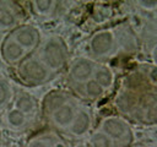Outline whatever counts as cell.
Segmentation results:
<instances>
[{
    "mask_svg": "<svg viewBox=\"0 0 157 147\" xmlns=\"http://www.w3.org/2000/svg\"><path fill=\"white\" fill-rule=\"evenodd\" d=\"M17 75L20 80L29 86H39L48 82L53 72L42 62L38 56L25 58L17 66Z\"/></svg>",
    "mask_w": 157,
    "mask_h": 147,
    "instance_id": "cell-2",
    "label": "cell"
},
{
    "mask_svg": "<svg viewBox=\"0 0 157 147\" xmlns=\"http://www.w3.org/2000/svg\"><path fill=\"white\" fill-rule=\"evenodd\" d=\"M135 1L139 5V7L144 10L151 11V10L157 9V0H135Z\"/></svg>",
    "mask_w": 157,
    "mask_h": 147,
    "instance_id": "cell-20",
    "label": "cell"
},
{
    "mask_svg": "<svg viewBox=\"0 0 157 147\" xmlns=\"http://www.w3.org/2000/svg\"><path fill=\"white\" fill-rule=\"evenodd\" d=\"M53 147H66L61 141H58V140H55V142H54V145H53Z\"/></svg>",
    "mask_w": 157,
    "mask_h": 147,
    "instance_id": "cell-22",
    "label": "cell"
},
{
    "mask_svg": "<svg viewBox=\"0 0 157 147\" xmlns=\"http://www.w3.org/2000/svg\"><path fill=\"white\" fill-rule=\"evenodd\" d=\"M92 78L105 91V89H109L113 86L114 74H113V71L108 66H105V65H97Z\"/></svg>",
    "mask_w": 157,
    "mask_h": 147,
    "instance_id": "cell-13",
    "label": "cell"
},
{
    "mask_svg": "<svg viewBox=\"0 0 157 147\" xmlns=\"http://www.w3.org/2000/svg\"><path fill=\"white\" fill-rule=\"evenodd\" d=\"M9 36L15 39L27 53L34 50L40 43V32L32 24L16 26Z\"/></svg>",
    "mask_w": 157,
    "mask_h": 147,
    "instance_id": "cell-5",
    "label": "cell"
},
{
    "mask_svg": "<svg viewBox=\"0 0 157 147\" xmlns=\"http://www.w3.org/2000/svg\"><path fill=\"white\" fill-rule=\"evenodd\" d=\"M82 91H83V94L88 99H98L103 96V92H104V89L93 78L86 81L82 85Z\"/></svg>",
    "mask_w": 157,
    "mask_h": 147,
    "instance_id": "cell-17",
    "label": "cell"
},
{
    "mask_svg": "<svg viewBox=\"0 0 157 147\" xmlns=\"http://www.w3.org/2000/svg\"><path fill=\"white\" fill-rule=\"evenodd\" d=\"M5 123L6 125L12 129V130H21L27 125V119L28 116L26 114H23L22 111H20L18 109H16L15 107L12 108H7L5 111Z\"/></svg>",
    "mask_w": 157,
    "mask_h": 147,
    "instance_id": "cell-12",
    "label": "cell"
},
{
    "mask_svg": "<svg viewBox=\"0 0 157 147\" xmlns=\"http://www.w3.org/2000/svg\"><path fill=\"white\" fill-rule=\"evenodd\" d=\"M17 24V16L15 11L5 2L0 1V32H11Z\"/></svg>",
    "mask_w": 157,
    "mask_h": 147,
    "instance_id": "cell-11",
    "label": "cell"
},
{
    "mask_svg": "<svg viewBox=\"0 0 157 147\" xmlns=\"http://www.w3.org/2000/svg\"><path fill=\"white\" fill-rule=\"evenodd\" d=\"M77 109H78L77 105L72 102V99H70L66 103L58 107L56 109H54L52 113H49V118L56 127L67 129L70 126V124L72 123Z\"/></svg>",
    "mask_w": 157,
    "mask_h": 147,
    "instance_id": "cell-8",
    "label": "cell"
},
{
    "mask_svg": "<svg viewBox=\"0 0 157 147\" xmlns=\"http://www.w3.org/2000/svg\"><path fill=\"white\" fill-rule=\"evenodd\" d=\"M97 67V64L94 60L90 58H77L75 59L69 69V76L72 82L83 85L86 81L91 80L93 77L94 70Z\"/></svg>",
    "mask_w": 157,
    "mask_h": 147,
    "instance_id": "cell-6",
    "label": "cell"
},
{
    "mask_svg": "<svg viewBox=\"0 0 157 147\" xmlns=\"http://www.w3.org/2000/svg\"><path fill=\"white\" fill-rule=\"evenodd\" d=\"M72 97H70L67 93L65 92H60V91H55L49 93L45 99H44V109L45 111L49 114L52 113L54 109H56L58 107H60L61 104L66 103L67 100H70Z\"/></svg>",
    "mask_w": 157,
    "mask_h": 147,
    "instance_id": "cell-14",
    "label": "cell"
},
{
    "mask_svg": "<svg viewBox=\"0 0 157 147\" xmlns=\"http://www.w3.org/2000/svg\"><path fill=\"white\" fill-rule=\"evenodd\" d=\"M27 55V51L10 36L5 37L0 45V56L7 65L20 64Z\"/></svg>",
    "mask_w": 157,
    "mask_h": 147,
    "instance_id": "cell-7",
    "label": "cell"
},
{
    "mask_svg": "<svg viewBox=\"0 0 157 147\" xmlns=\"http://www.w3.org/2000/svg\"><path fill=\"white\" fill-rule=\"evenodd\" d=\"M90 147H115V142L104 132L97 130L90 137Z\"/></svg>",
    "mask_w": 157,
    "mask_h": 147,
    "instance_id": "cell-16",
    "label": "cell"
},
{
    "mask_svg": "<svg viewBox=\"0 0 157 147\" xmlns=\"http://www.w3.org/2000/svg\"><path fill=\"white\" fill-rule=\"evenodd\" d=\"M75 147H90V146H87V145H85V143H80V145H76Z\"/></svg>",
    "mask_w": 157,
    "mask_h": 147,
    "instance_id": "cell-23",
    "label": "cell"
},
{
    "mask_svg": "<svg viewBox=\"0 0 157 147\" xmlns=\"http://www.w3.org/2000/svg\"><path fill=\"white\" fill-rule=\"evenodd\" d=\"M99 130L110 137L115 143H128L132 138L129 124L119 116H107L102 120Z\"/></svg>",
    "mask_w": 157,
    "mask_h": 147,
    "instance_id": "cell-4",
    "label": "cell"
},
{
    "mask_svg": "<svg viewBox=\"0 0 157 147\" xmlns=\"http://www.w3.org/2000/svg\"><path fill=\"white\" fill-rule=\"evenodd\" d=\"M117 48V38L112 29H102L96 32L88 42V49L93 58L101 59L113 54Z\"/></svg>",
    "mask_w": 157,
    "mask_h": 147,
    "instance_id": "cell-3",
    "label": "cell"
},
{
    "mask_svg": "<svg viewBox=\"0 0 157 147\" xmlns=\"http://www.w3.org/2000/svg\"><path fill=\"white\" fill-rule=\"evenodd\" d=\"M151 55H152V60H153V62L157 65V44L153 47V49H152V53H151Z\"/></svg>",
    "mask_w": 157,
    "mask_h": 147,
    "instance_id": "cell-21",
    "label": "cell"
},
{
    "mask_svg": "<svg viewBox=\"0 0 157 147\" xmlns=\"http://www.w3.org/2000/svg\"><path fill=\"white\" fill-rule=\"evenodd\" d=\"M13 100V89L10 82L0 77V114L4 113Z\"/></svg>",
    "mask_w": 157,
    "mask_h": 147,
    "instance_id": "cell-15",
    "label": "cell"
},
{
    "mask_svg": "<svg viewBox=\"0 0 157 147\" xmlns=\"http://www.w3.org/2000/svg\"><path fill=\"white\" fill-rule=\"evenodd\" d=\"M91 125H92L91 113L88 109L82 107V108L77 109L76 115H75L72 123L70 124V126L67 127V130L72 136L81 137V136H85L90 131Z\"/></svg>",
    "mask_w": 157,
    "mask_h": 147,
    "instance_id": "cell-9",
    "label": "cell"
},
{
    "mask_svg": "<svg viewBox=\"0 0 157 147\" xmlns=\"http://www.w3.org/2000/svg\"><path fill=\"white\" fill-rule=\"evenodd\" d=\"M67 55V47L63 38L59 36H50L42 43L38 58L52 72H55L65 66Z\"/></svg>",
    "mask_w": 157,
    "mask_h": 147,
    "instance_id": "cell-1",
    "label": "cell"
},
{
    "mask_svg": "<svg viewBox=\"0 0 157 147\" xmlns=\"http://www.w3.org/2000/svg\"><path fill=\"white\" fill-rule=\"evenodd\" d=\"M55 140L52 136H38L32 138L28 143L27 147H53Z\"/></svg>",
    "mask_w": 157,
    "mask_h": 147,
    "instance_id": "cell-19",
    "label": "cell"
},
{
    "mask_svg": "<svg viewBox=\"0 0 157 147\" xmlns=\"http://www.w3.org/2000/svg\"><path fill=\"white\" fill-rule=\"evenodd\" d=\"M33 11L39 16H48L53 12L55 0H31Z\"/></svg>",
    "mask_w": 157,
    "mask_h": 147,
    "instance_id": "cell-18",
    "label": "cell"
},
{
    "mask_svg": "<svg viewBox=\"0 0 157 147\" xmlns=\"http://www.w3.org/2000/svg\"><path fill=\"white\" fill-rule=\"evenodd\" d=\"M13 105L16 109H18L20 111H22L23 114L28 115H34L37 109H38V104L37 100L27 92H18L15 97H13Z\"/></svg>",
    "mask_w": 157,
    "mask_h": 147,
    "instance_id": "cell-10",
    "label": "cell"
}]
</instances>
